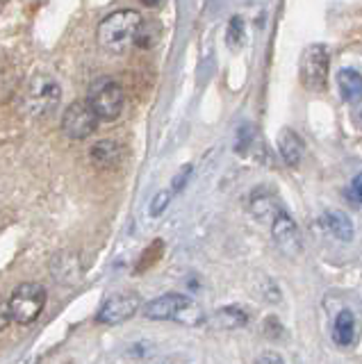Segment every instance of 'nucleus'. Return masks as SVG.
Returning a JSON list of instances; mask_svg holds the SVG:
<instances>
[{
  "instance_id": "f8f14e48",
  "label": "nucleus",
  "mask_w": 362,
  "mask_h": 364,
  "mask_svg": "<svg viewBox=\"0 0 362 364\" xmlns=\"http://www.w3.org/2000/svg\"><path fill=\"white\" fill-rule=\"evenodd\" d=\"M206 321L212 328H221V330H235L248 321V314L242 310V307H221L214 314H210Z\"/></svg>"
},
{
  "instance_id": "20e7f679",
  "label": "nucleus",
  "mask_w": 362,
  "mask_h": 364,
  "mask_svg": "<svg viewBox=\"0 0 362 364\" xmlns=\"http://www.w3.org/2000/svg\"><path fill=\"white\" fill-rule=\"evenodd\" d=\"M328 66H331V53L324 43H312L303 50L299 62L301 85L308 91H324L328 85Z\"/></svg>"
},
{
  "instance_id": "9b49d317",
  "label": "nucleus",
  "mask_w": 362,
  "mask_h": 364,
  "mask_svg": "<svg viewBox=\"0 0 362 364\" xmlns=\"http://www.w3.org/2000/svg\"><path fill=\"white\" fill-rule=\"evenodd\" d=\"M358 335V321L356 314L351 310H342L335 318V328H333V339L339 346H351L356 341Z\"/></svg>"
},
{
  "instance_id": "2eb2a0df",
  "label": "nucleus",
  "mask_w": 362,
  "mask_h": 364,
  "mask_svg": "<svg viewBox=\"0 0 362 364\" xmlns=\"http://www.w3.org/2000/svg\"><path fill=\"white\" fill-rule=\"evenodd\" d=\"M121 157H123L121 144L112 141V139H103V141L94 144V148H92V159L98 166H103V168H110V166L119 164Z\"/></svg>"
},
{
  "instance_id": "f257e3e1",
  "label": "nucleus",
  "mask_w": 362,
  "mask_h": 364,
  "mask_svg": "<svg viewBox=\"0 0 362 364\" xmlns=\"http://www.w3.org/2000/svg\"><path fill=\"white\" fill-rule=\"evenodd\" d=\"M142 28H144V18L139 11L117 9L98 23L96 37L103 50L112 55H123L132 43H137Z\"/></svg>"
},
{
  "instance_id": "4468645a",
  "label": "nucleus",
  "mask_w": 362,
  "mask_h": 364,
  "mask_svg": "<svg viewBox=\"0 0 362 364\" xmlns=\"http://www.w3.org/2000/svg\"><path fill=\"white\" fill-rule=\"evenodd\" d=\"M337 87L346 102H358L362 98V75L356 68H342L337 73Z\"/></svg>"
},
{
  "instance_id": "6e6552de",
  "label": "nucleus",
  "mask_w": 362,
  "mask_h": 364,
  "mask_svg": "<svg viewBox=\"0 0 362 364\" xmlns=\"http://www.w3.org/2000/svg\"><path fill=\"white\" fill-rule=\"evenodd\" d=\"M139 307H142L139 296L117 294L103 303V307H100L98 314H96V321L105 323V326H119L123 321H128L130 316H134V312H137Z\"/></svg>"
},
{
  "instance_id": "9d476101",
  "label": "nucleus",
  "mask_w": 362,
  "mask_h": 364,
  "mask_svg": "<svg viewBox=\"0 0 362 364\" xmlns=\"http://www.w3.org/2000/svg\"><path fill=\"white\" fill-rule=\"evenodd\" d=\"M278 151H280V157L285 159V164L297 166L303 159L305 141L299 136V132H294L289 128H282L278 134Z\"/></svg>"
},
{
  "instance_id": "0eeeda50",
  "label": "nucleus",
  "mask_w": 362,
  "mask_h": 364,
  "mask_svg": "<svg viewBox=\"0 0 362 364\" xmlns=\"http://www.w3.org/2000/svg\"><path fill=\"white\" fill-rule=\"evenodd\" d=\"M62 96L60 85L55 82L53 77L48 75H37L30 80V87L26 91V109L35 117H43L50 109L58 107Z\"/></svg>"
},
{
  "instance_id": "a211bd4d",
  "label": "nucleus",
  "mask_w": 362,
  "mask_h": 364,
  "mask_svg": "<svg viewBox=\"0 0 362 364\" xmlns=\"http://www.w3.org/2000/svg\"><path fill=\"white\" fill-rule=\"evenodd\" d=\"M189 173H191V166H185L183 171H180V173L174 178V185H171V191L176 193V191H180L183 189V185L187 182V178H189Z\"/></svg>"
},
{
  "instance_id": "6ab92c4d",
  "label": "nucleus",
  "mask_w": 362,
  "mask_h": 364,
  "mask_svg": "<svg viewBox=\"0 0 362 364\" xmlns=\"http://www.w3.org/2000/svg\"><path fill=\"white\" fill-rule=\"evenodd\" d=\"M255 364H285V360H282L278 353L267 350V353H262V355L255 360Z\"/></svg>"
},
{
  "instance_id": "aec40b11",
  "label": "nucleus",
  "mask_w": 362,
  "mask_h": 364,
  "mask_svg": "<svg viewBox=\"0 0 362 364\" xmlns=\"http://www.w3.org/2000/svg\"><path fill=\"white\" fill-rule=\"evenodd\" d=\"M353 193H356V198L362 203V171L353 178Z\"/></svg>"
},
{
  "instance_id": "f3484780",
  "label": "nucleus",
  "mask_w": 362,
  "mask_h": 364,
  "mask_svg": "<svg viewBox=\"0 0 362 364\" xmlns=\"http://www.w3.org/2000/svg\"><path fill=\"white\" fill-rule=\"evenodd\" d=\"M171 196H174L171 189H164L160 193H155V198L151 203V216H160L169 208V203H171Z\"/></svg>"
},
{
  "instance_id": "1a4fd4ad",
  "label": "nucleus",
  "mask_w": 362,
  "mask_h": 364,
  "mask_svg": "<svg viewBox=\"0 0 362 364\" xmlns=\"http://www.w3.org/2000/svg\"><path fill=\"white\" fill-rule=\"evenodd\" d=\"M271 235H274L276 246L282 250L285 255L294 257L303 250V239L299 225L289 219L287 212H276L274 214V223H271Z\"/></svg>"
},
{
  "instance_id": "423d86ee",
  "label": "nucleus",
  "mask_w": 362,
  "mask_h": 364,
  "mask_svg": "<svg viewBox=\"0 0 362 364\" xmlns=\"http://www.w3.org/2000/svg\"><path fill=\"white\" fill-rule=\"evenodd\" d=\"M98 117L94 107L89 105V100H75L62 114V132L69 136V139H87L89 134L96 132Z\"/></svg>"
},
{
  "instance_id": "ddd939ff",
  "label": "nucleus",
  "mask_w": 362,
  "mask_h": 364,
  "mask_svg": "<svg viewBox=\"0 0 362 364\" xmlns=\"http://www.w3.org/2000/svg\"><path fill=\"white\" fill-rule=\"evenodd\" d=\"M324 225L331 230L339 242H351L353 239V221L348 219V214L346 212H339V210H331V212H326L324 214Z\"/></svg>"
},
{
  "instance_id": "dca6fc26",
  "label": "nucleus",
  "mask_w": 362,
  "mask_h": 364,
  "mask_svg": "<svg viewBox=\"0 0 362 364\" xmlns=\"http://www.w3.org/2000/svg\"><path fill=\"white\" fill-rule=\"evenodd\" d=\"M225 41L233 50L242 48L244 43V21L240 16H233L230 23H228V32H225Z\"/></svg>"
},
{
  "instance_id": "f03ea898",
  "label": "nucleus",
  "mask_w": 362,
  "mask_h": 364,
  "mask_svg": "<svg viewBox=\"0 0 362 364\" xmlns=\"http://www.w3.org/2000/svg\"><path fill=\"white\" fill-rule=\"evenodd\" d=\"M142 312L146 318H153V321H180L187 326H198L206 321V316L198 310V305L185 294L157 296V299L144 305Z\"/></svg>"
},
{
  "instance_id": "39448f33",
  "label": "nucleus",
  "mask_w": 362,
  "mask_h": 364,
  "mask_svg": "<svg viewBox=\"0 0 362 364\" xmlns=\"http://www.w3.org/2000/svg\"><path fill=\"white\" fill-rule=\"evenodd\" d=\"M89 105L94 107L98 121H115L123 112V89L112 77H100L89 87Z\"/></svg>"
},
{
  "instance_id": "7ed1b4c3",
  "label": "nucleus",
  "mask_w": 362,
  "mask_h": 364,
  "mask_svg": "<svg viewBox=\"0 0 362 364\" xmlns=\"http://www.w3.org/2000/svg\"><path fill=\"white\" fill-rule=\"evenodd\" d=\"M46 299H48V294L39 282L18 284L14 294L9 296V303H7L9 318L21 326L35 323L39 314L43 312V307H46Z\"/></svg>"
}]
</instances>
